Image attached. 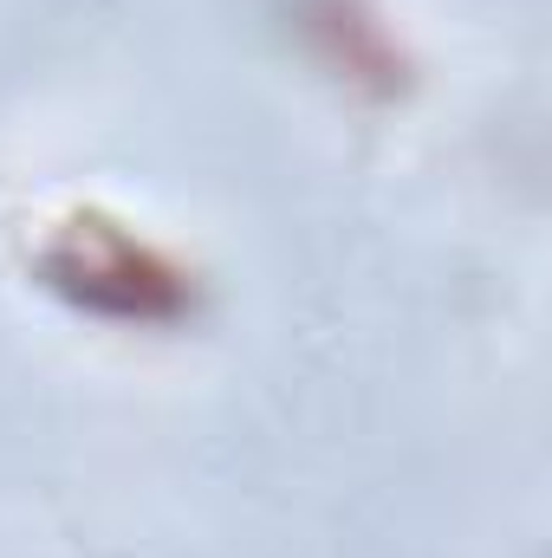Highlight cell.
Listing matches in <instances>:
<instances>
[{
  "instance_id": "6da1fadb",
  "label": "cell",
  "mask_w": 552,
  "mask_h": 558,
  "mask_svg": "<svg viewBox=\"0 0 552 558\" xmlns=\"http://www.w3.org/2000/svg\"><path fill=\"white\" fill-rule=\"evenodd\" d=\"M26 274L72 318L118 325V331H182L202 318V274L143 234L137 221L72 202L46 215L26 241Z\"/></svg>"
},
{
  "instance_id": "7a4b0ae2",
  "label": "cell",
  "mask_w": 552,
  "mask_h": 558,
  "mask_svg": "<svg viewBox=\"0 0 552 558\" xmlns=\"http://www.w3.org/2000/svg\"><path fill=\"white\" fill-rule=\"evenodd\" d=\"M292 20H299L312 59L338 85H351L358 98H377V105L404 98L410 59H404V46H397V33L384 26L377 7H364V0H299Z\"/></svg>"
}]
</instances>
